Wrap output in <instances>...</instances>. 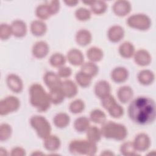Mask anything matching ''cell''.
<instances>
[{
	"mask_svg": "<svg viewBox=\"0 0 156 156\" xmlns=\"http://www.w3.org/2000/svg\"><path fill=\"white\" fill-rule=\"evenodd\" d=\"M129 118L139 125H148L155 119V101L149 97L139 96L134 99L128 107Z\"/></svg>",
	"mask_w": 156,
	"mask_h": 156,
	"instance_id": "1",
	"label": "cell"
},
{
	"mask_svg": "<svg viewBox=\"0 0 156 156\" xmlns=\"http://www.w3.org/2000/svg\"><path fill=\"white\" fill-rule=\"evenodd\" d=\"M30 104L40 112L47 111L51 106V101L43 86L38 83L32 84L29 88Z\"/></svg>",
	"mask_w": 156,
	"mask_h": 156,
	"instance_id": "2",
	"label": "cell"
},
{
	"mask_svg": "<svg viewBox=\"0 0 156 156\" xmlns=\"http://www.w3.org/2000/svg\"><path fill=\"white\" fill-rule=\"evenodd\" d=\"M101 129L102 136L107 139L118 141L124 140L127 135V129L122 124L113 121H105L102 124Z\"/></svg>",
	"mask_w": 156,
	"mask_h": 156,
	"instance_id": "3",
	"label": "cell"
},
{
	"mask_svg": "<svg viewBox=\"0 0 156 156\" xmlns=\"http://www.w3.org/2000/svg\"><path fill=\"white\" fill-rule=\"evenodd\" d=\"M98 150L96 143L87 140H74L69 144V151L74 155H94Z\"/></svg>",
	"mask_w": 156,
	"mask_h": 156,
	"instance_id": "4",
	"label": "cell"
},
{
	"mask_svg": "<svg viewBox=\"0 0 156 156\" xmlns=\"http://www.w3.org/2000/svg\"><path fill=\"white\" fill-rule=\"evenodd\" d=\"M30 124L35 130L39 138L44 140L51 135V126L44 116L41 115L32 116L30 119Z\"/></svg>",
	"mask_w": 156,
	"mask_h": 156,
	"instance_id": "5",
	"label": "cell"
},
{
	"mask_svg": "<svg viewBox=\"0 0 156 156\" xmlns=\"http://www.w3.org/2000/svg\"><path fill=\"white\" fill-rule=\"evenodd\" d=\"M101 105L114 118H119L124 115V108L116 102L115 98L111 94L101 99Z\"/></svg>",
	"mask_w": 156,
	"mask_h": 156,
	"instance_id": "6",
	"label": "cell"
},
{
	"mask_svg": "<svg viewBox=\"0 0 156 156\" xmlns=\"http://www.w3.org/2000/svg\"><path fill=\"white\" fill-rule=\"evenodd\" d=\"M127 24L131 28L144 31L151 27V20L145 14L137 13L130 16L127 20Z\"/></svg>",
	"mask_w": 156,
	"mask_h": 156,
	"instance_id": "7",
	"label": "cell"
},
{
	"mask_svg": "<svg viewBox=\"0 0 156 156\" xmlns=\"http://www.w3.org/2000/svg\"><path fill=\"white\" fill-rule=\"evenodd\" d=\"M20 106V100L15 96H9L0 101V115H7L12 112H16Z\"/></svg>",
	"mask_w": 156,
	"mask_h": 156,
	"instance_id": "8",
	"label": "cell"
},
{
	"mask_svg": "<svg viewBox=\"0 0 156 156\" xmlns=\"http://www.w3.org/2000/svg\"><path fill=\"white\" fill-rule=\"evenodd\" d=\"M151 140L149 136L144 133H140L136 135L133 144L137 152H144L147 151L151 146Z\"/></svg>",
	"mask_w": 156,
	"mask_h": 156,
	"instance_id": "9",
	"label": "cell"
},
{
	"mask_svg": "<svg viewBox=\"0 0 156 156\" xmlns=\"http://www.w3.org/2000/svg\"><path fill=\"white\" fill-rule=\"evenodd\" d=\"M6 82L8 87L14 93H21L23 90V82L22 79L18 75L10 74L7 76Z\"/></svg>",
	"mask_w": 156,
	"mask_h": 156,
	"instance_id": "10",
	"label": "cell"
},
{
	"mask_svg": "<svg viewBox=\"0 0 156 156\" xmlns=\"http://www.w3.org/2000/svg\"><path fill=\"white\" fill-rule=\"evenodd\" d=\"M130 3L125 0L116 1L112 7L114 13L118 16H125L128 15L131 11Z\"/></svg>",
	"mask_w": 156,
	"mask_h": 156,
	"instance_id": "11",
	"label": "cell"
},
{
	"mask_svg": "<svg viewBox=\"0 0 156 156\" xmlns=\"http://www.w3.org/2000/svg\"><path fill=\"white\" fill-rule=\"evenodd\" d=\"M49 51V47L48 43L44 41H38L36 42L32 49L33 55L37 58H43L45 57Z\"/></svg>",
	"mask_w": 156,
	"mask_h": 156,
	"instance_id": "12",
	"label": "cell"
},
{
	"mask_svg": "<svg viewBox=\"0 0 156 156\" xmlns=\"http://www.w3.org/2000/svg\"><path fill=\"white\" fill-rule=\"evenodd\" d=\"M134 60L136 64L141 66H146L150 64L152 57L150 53L143 49L136 51L133 55Z\"/></svg>",
	"mask_w": 156,
	"mask_h": 156,
	"instance_id": "13",
	"label": "cell"
},
{
	"mask_svg": "<svg viewBox=\"0 0 156 156\" xmlns=\"http://www.w3.org/2000/svg\"><path fill=\"white\" fill-rule=\"evenodd\" d=\"M60 88L63 91L65 98H68L74 97L78 92L77 85L71 80H65L62 81Z\"/></svg>",
	"mask_w": 156,
	"mask_h": 156,
	"instance_id": "14",
	"label": "cell"
},
{
	"mask_svg": "<svg viewBox=\"0 0 156 156\" xmlns=\"http://www.w3.org/2000/svg\"><path fill=\"white\" fill-rule=\"evenodd\" d=\"M12 35L17 38H22L24 37L27 31V25L24 21L21 20H14L11 25Z\"/></svg>",
	"mask_w": 156,
	"mask_h": 156,
	"instance_id": "15",
	"label": "cell"
},
{
	"mask_svg": "<svg viewBox=\"0 0 156 156\" xmlns=\"http://www.w3.org/2000/svg\"><path fill=\"white\" fill-rule=\"evenodd\" d=\"M43 80L49 90L60 87L62 82L57 73L52 71L46 72L43 77Z\"/></svg>",
	"mask_w": 156,
	"mask_h": 156,
	"instance_id": "16",
	"label": "cell"
},
{
	"mask_svg": "<svg viewBox=\"0 0 156 156\" xmlns=\"http://www.w3.org/2000/svg\"><path fill=\"white\" fill-rule=\"evenodd\" d=\"M111 87L110 83L104 80L98 81L94 86V93L96 96L101 99L110 94Z\"/></svg>",
	"mask_w": 156,
	"mask_h": 156,
	"instance_id": "17",
	"label": "cell"
},
{
	"mask_svg": "<svg viewBox=\"0 0 156 156\" xmlns=\"http://www.w3.org/2000/svg\"><path fill=\"white\" fill-rule=\"evenodd\" d=\"M107 36L110 41L113 43L119 42L123 38L124 36V30L121 26H112L108 30Z\"/></svg>",
	"mask_w": 156,
	"mask_h": 156,
	"instance_id": "18",
	"label": "cell"
},
{
	"mask_svg": "<svg viewBox=\"0 0 156 156\" xmlns=\"http://www.w3.org/2000/svg\"><path fill=\"white\" fill-rule=\"evenodd\" d=\"M68 62L74 66H80L83 63L84 57L82 52L76 48L70 49L66 55Z\"/></svg>",
	"mask_w": 156,
	"mask_h": 156,
	"instance_id": "19",
	"label": "cell"
},
{
	"mask_svg": "<svg viewBox=\"0 0 156 156\" xmlns=\"http://www.w3.org/2000/svg\"><path fill=\"white\" fill-rule=\"evenodd\" d=\"M129 76V72L124 67H116L111 73V78L116 83H120L127 80Z\"/></svg>",
	"mask_w": 156,
	"mask_h": 156,
	"instance_id": "20",
	"label": "cell"
},
{
	"mask_svg": "<svg viewBox=\"0 0 156 156\" xmlns=\"http://www.w3.org/2000/svg\"><path fill=\"white\" fill-rule=\"evenodd\" d=\"M44 147L46 150L51 152L57 151L61 145L60 140L58 136L54 135H49L44 139Z\"/></svg>",
	"mask_w": 156,
	"mask_h": 156,
	"instance_id": "21",
	"label": "cell"
},
{
	"mask_svg": "<svg viewBox=\"0 0 156 156\" xmlns=\"http://www.w3.org/2000/svg\"><path fill=\"white\" fill-rule=\"evenodd\" d=\"M92 40L91 32L87 29H80L78 30L76 35V41L77 43L81 46L88 45Z\"/></svg>",
	"mask_w": 156,
	"mask_h": 156,
	"instance_id": "22",
	"label": "cell"
},
{
	"mask_svg": "<svg viewBox=\"0 0 156 156\" xmlns=\"http://www.w3.org/2000/svg\"><path fill=\"white\" fill-rule=\"evenodd\" d=\"M30 31L36 37L43 36L47 31V26L42 20H34L30 24Z\"/></svg>",
	"mask_w": 156,
	"mask_h": 156,
	"instance_id": "23",
	"label": "cell"
},
{
	"mask_svg": "<svg viewBox=\"0 0 156 156\" xmlns=\"http://www.w3.org/2000/svg\"><path fill=\"white\" fill-rule=\"evenodd\" d=\"M133 91L129 86L121 87L117 91L118 98L123 104L128 102L133 97Z\"/></svg>",
	"mask_w": 156,
	"mask_h": 156,
	"instance_id": "24",
	"label": "cell"
},
{
	"mask_svg": "<svg viewBox=\"0 0 156 156\" xmlns=\"http://www.w3.org/2000/svg\"><path fill=\"white\" fill-rule=\"evenodd\" d=\"M135 52V47L133 44L129 41H125L122 43L119 47V53L123 58H131L133 56Z\"/></svg>",
	"mask_w": 156,
	"mask_h": 156,
	"instance_id": "25",
	"label": "cell"
},
{
	"mask_svg": "<svg viewBox=\"0 0 156 156\" xmlns=\"http://www.w3.org/2000/svg\"><path fill=\"white\" fill-rule=\"evenodd\" d=\"M139 82L143 85L152 84L155 80V75L152 71L149 69H143L138 74Z\"/></svg>",
	"mask_w": 156,
	"mask_h": 156,
	"instance_id": "26",
	"label": "cell"
},
{
	"mask_svg": "<svg viewBox=\"0 0 156 156\" xmlns=\"http://www.w3.org/2000/svg\"><path fill=\"white\" fill-rule=\"evenodd\" d=\"M49 96L51 104L58 105L61 104L65 98L60 87L49 90Z\"/></svg>",
	"mask_w": 156,
	"mask_h": 156,
	"instance_id": "27",
	"label": "cell"
},
{
	"mask_svg": "<svg viewBox=\"0 0 156 156\" xmlns=\"http://www.w3.org/2000/svg\"><path fill=\"white\" fill-rule=\"evenodd\" d=\"M87 139L95 143L99 142L102 136L101 129L95 126H90L86 131Z\"/></svg>",
	"mask_w": 156,
	"mask_h": 156,
	"instance_id": "28",
	"label": "cell"
},
{
	"mask_svg": "<svg viewBox=\"0 0 156 156\" xmlns=\"http://www.w3.org/2000/svg\"><path fill=\"white\" fill-rule=\"evenodd\" d=\"M87 56L90 62H97L101 61L104 56V52L99 48L93 46L87 51Z\"/></svg>",
	"mask_w": 156,
	"mask_h": 156,
	"instance_id": "29",
	"label": "cell"
},
{
	"mask_svg": "<svg viewBox=\"0 0 156 156\" xmlns=\"http://www.w3.org/2000/svg\"><path fill=\"white\" fill-rule=\"evenodd\" d=\"M35 15L40 20H47L52 16V13L47 2L37 6L35 10Z\"/></svg>",
	"mask_w": 156,
	"mask_h": 156,
	"instance_id": "30",
	"label": "cell"
},
{
	"mask_svg": "<svg viewBox=\"0 0 156 156\" xmlns=\"http://www.w3.org/2000/svg\"><path fill=\"white\" fill-rule=\"evenodd\" d=\"M54 125L58 128H64L69 125L70 118L65 113H57L53 119Z\"/></svg>",
	"mask_w": 156,
	"mask_h": 156,
	"instance_id": "31",
	"label": "cell"
},
{
	"mask_svg": "<svg viewBox=\"0 0 156 156\" xmlns=\"http://www.w3.org/2000/svg\"><path fill=\"white\" fill-rule=\"evenodd\" d=\"M81 66L80 71L92 78L96 76L98 73V66L94 62L90 61L88 62L83 63Z\"/></svg>",
	"mask_w": 156,
	"mask_h": 156,
	"instance_id": "32",
	"label": "cell"
},
{
	"mask_svg": "<svg viewBox=\"0 0 156 156\" xmlns=\"http://www.w3.org/2000/svg\"><path fill=\"white\" fill-rule=\"evenodd\" d=\"M90 119L86 116H80L77 118L74 122V127L76 131L79 132H86L90 126Z\"/></svg>",
	"mask_w": 156,
	"mask_h": 156,
	"instance_id": "33",
	"label": "cell"
},
{
	"mask_svg": "<svg viewBox=\"0 0 156 156\" xmlns=\"http://www.w3.org/2000/svg\"><path fill=\"white\" fill-rule=\"evenodd\" d=\"M120 152L124 156H133L138 155L137 151L135 149L133 142L126 141L121 144L120 147Z\"/></svg>",
	"mask_w": 156,
	"mask_h": 156,
	"instance_id": "34",
	"label": "cell"
},
{
	"mask_svg": "<svg viewBox=\"0 0 156 156\" xmlns=\"http://www.w3.org/2000/svg\"><path fill=\"white\" fill-rule=\"evenodd\" d=\"M90 118L94 123L102 124L106 121V115L100 109H94L91 112Z\"/></svg>",
	"mask_w": 156,
	"mask_h": 156,
	"instance_id": "35",
	"label": "cell"
},
{
	"mask_svg": "<svg viewBox=\"0 0 156 156\" xmlns=\"http://www.w3.org/2000/svg\"><path fill=\"white\" fill-rule=\"evenodd\" d=\"M66 57L61 53L56 52L52 54L49 58V63L53 67L60 68L64 66L66 63Z\"/></svg>",
	"mask_w": 156,
	"mask_h": 156,
	"instance_id": "36",
	"label": "cell"
},
{
	"mask_svg": "<svg viewBox=\"0 0 156 156\" xmlns=\"http://www.w3.org/2000/svg\"><path fill=\"white\" fill-rule=\"evenodd\" d=\"M75 78L77 83L83 88H85L90 86L92 80L91 77L83 73L81 71L76 73Z\"/></svg>",
	"mask_w": 156,
	"mask_h": 156,
	"instance_id": "37",
	"label": "cell"
},
{
	"mask_svg": "<svg viewBox=\"0 0 156 156\" xmlns=\"http://www.w3.org/2000/svg\"><path fill=\"white\" fill-rule=\"evenodd\" d=\"M91 12L96 15L104 13L107 9V5L103 1H93V4L90 5Z\"/></svg>",
	"mask_w": 156,
	"mask_h": 156,
	"instance_id": "38",
	"label": "cell"
},
{
	"mask_svg": "<svg viewBox=\"0 0 156 156\" xmlns=\"http://www.w3.org/2000/svg\"><path fill=\"white\" fill-rule=\"evenodd\" d=\"M76 18L80 21H86L91 18V11L84 7H80L75 12Z\"/></svg>",
	"mask_w": 156,
	"mask_h": 156,
	"instance_id": "39",
	"label": "cell"
},
{
	"mask_svg": "<svg viewBox=\"0 0 156 156\" xmlns=\"http://www.w3.org/2000/svg\"><path fill=\"white\" fill-rule=\"evenodd\" d=\"M85 108L84 102L81 99H76L71 102L69 106L70 112L74 114L81 113Z\"/></svg>",
	"mask_w": 156,
	"mask_h": 156,
	"instance_id": "40",
	"label": "cell"
},
{
	"mask_svg": "<svg viewBox=\"0 0 156 156\" xmlns=\"http://www.w3.org/2000/svg\"><path fill=\"white\" fill-rule=\"evenodd\" d=\"M11 126L7 123H2L0 126V140L1 141L7 140L12 135Z\"/></svg>",
	"mask_w": 156,
	"mask_h": 156,
	"instance_id": "41",
	"label": "cell"
},
{
	"mask_svg": "<svg viewBox=\"0 0 156 156\" xmlns=\"http://www.w3.org/2000/svg\"><path fill=\"white\" fill-rule=\"evenodd\" d=\"M12 35L10 25L6 23H2L0 26V38L1 40H8Z\"/></svg>",
	"mask_w": 156,
	"mask_h": 156,
	"instance_id": "42",
	"label": "cell"
},
{
	"mask_svg": "<svg viewBox=\"0 0 156 156\" xmlns=\"http://www.w3.org/2000/svg\"><path fill=\"white\" fill-rule=\"evenodd\" d=\"M72 74V69L71 68L68 66H61L58 68L57 74L60 77L62 78H67L69 77Z\"/></svg>",
	"mask_w": 156,
	"mask_h": 156,
	"instance_id": "43",
	"label": "cell"
},
{
	"mask_svg": "<svg viewBox=\"0 0 156 156\" xmlns=\"http://www.w3.org/2000/svg\"><path fill=\"white\" fill-rule=\"evenodd\" d=\"M49 9L51 10V12L52 13V15H55L56 13H57L59 11L60 9V2L57 0H54V1H51L49 2H47Z\"/></svg>",
	"mask_w": 156,
	"mask_h": 156,
	"instance_id": "44",
	"label": "cell"
},
{
	"mask_svg": "<svg viewBox=\"0 0 156 156\" xmlns=\"http://www.w3.org/2000/svg\"><path fill=\"white\" fill-rule=\"evenodd\" d=\"M11 155L12 156H24L26 155V151L21 147H15L11 151Z\"/></svg>",
	"mask_w": 156,
	"mask_h": 156,
	"instance_id": "45",
	"label": "cell"
},
{
	"mask_svg": "<svg viewBox=\"0 0 156 156\" xmlns=\"http://www.w3.org/2000/svg\"><path fill=\"white\" fill-rule=\"evenodd\" d=\"M64 2L66 4V5L68 6H70V7H73L77 5V4L79 2L78 1H65Z\"/></svg>",
	"mask_w": 156,
	"mask_h": 156,
	"instance_id": "46",
	"label": "cell"
},
{
	"mask_svg": "<svg viewBox=\"0 0 156 156\" xmlns=\"http://www.w3.org/2000/svg\"><path fill=\"white\" fill-rule=\"evenodd\" d=\"M101 155H114V154L110 151H104L103 152L101 153Z\"/></svg>",
	"mask_w": 156,
	"mask_h": 156,
	"instance_id": "47",
	"label": "cell"
},
{
	"mask_svg": "<svg viewBox=\"0 0 156 156\" xmlns=\"http://www.w3.org/2000/svg\"><path fill=\"white\" fill-rule=\"evenodd\" d=\"M0 155H7V152L6 149L3 148V147H1V149H0Z\"/></svg>",
	"mask_w": 156,
	"mask_h": 156,
	"instance_id": "48",
	"label": "cell"
}]
</instances>
